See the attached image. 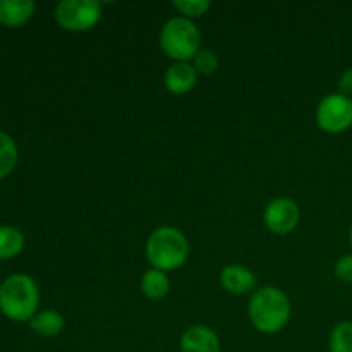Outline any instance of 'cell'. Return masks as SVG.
<instances>
[{
    "label": "cell",
    "mask_w": 352,
    "mask_h": 352,
    "mask_svg": "<svg viewBox=\"0 0 352 352\" xmlns=\"http://www.w3.org/2000/svg\"><path fill=\"white\" fill-rule=\"evenodd\" d=\"M102 19L98 0H62L55 7V21L65 31L81 33L95 28Z\"/></svg>",
    "instance_id": "obj_5"
},
{
    "label": "cell",
    "mask_w": 352,
    "mask_h": 352,
    "mask_svg": "<svg viewBox=\"0 0 352 352\" xmlns=\"http://www.w3.org/2000/svg\"><path fill=\"white\" fill-rule=\"evenodd\" d=\"M349 241H351V246H352V227H351V232H349Z\"/></svg>",
    "instance_id": "obj_21"
},
{
    "label": "cell",
    "mask_w": 352,
    "mask_h": 352,
    "mask_svg": "<svg viewBox=\"0 0 352 352\" xmlns=\"http://www.w3.org/2000/svg\"><path fill=\"white\" fill-rule=\"evenodd\" d=\"M40 291L24 274H14L0 284V311L12 322H30L36 315Z\"/></svg>",
    "instance_id": "obj_3"
},
{
    "label": "cell",
    "mask_w": 352,
    "mask_h": 352,
    "mask_svg": "<svg viewBox=\"0 0 352 352\" xmlns=\"http://www.w3.org/2000/svg\"><path fill=\"white\" fill-rule=\"evenodd\" d=\"M170 291V280H168L167 274L157 268L144 272L141 277V292L144 298L151 299V301H160Z\"/></svg>",
    "instance_id": "obj_12"
},
{
    "label": "cell",
    "mask_w": 352,
    "mask_h": 352,
    "mask_svg": "<svg viewBox=\"0 0 352 352\" xmlns=\"http://www.w3.org/2000/svg\"><path fill=\"white\" fill-rule=\"evenodd\" d=\"M24 248V236L19 229L10 226L0 227V260L17 256Z\"/></svg>",
    "instance_id": "obj_14"
},
{
    "label": "cell",
    "mask_w": 352,
    "mask_h": 352,
    "mask_svg": "<svg viewBox=\"0 0 352 352\" xmlns=\"http://www.w3.org/2000/svg\"><path fill=\"white\" fill-rule=\"evenodd\" d=\"M191 64L198 74L212 76L215 74L217 69H219V57H217L215 52L210 50V48H201V50L195 55Z\"/></svg>",
    "instance_id": "obj_18"
},
{
    "label": "cell",
    "mask_w": 352,
    "mask_h": 352,
    "mask_svg": "<svg viewBox=\"0 0 352 352\" xmlns=\"http://www.w3.org/2000/svg\"><path fill=\"white\" fill-rule=\"evenodd\" d=\"M179 347L181 352H220V339L210 327L195 325L182 333Z\"/></svg>",
    "instance_id": "obj_8"
},
{
    "label": "cell",
    "mask_w": 352,
    "mask_h": 352,
    "mask_svg": "<svg viewBox=\"0 0 352 352\" xmlns=\"http://www.w3.org/2000/svg\"><path fill=\"white\" fill-rule=\"evenodd\" d=\"M301 220V210L298 203L291 198H275L267 205L263 213V222L272 234L287 236Z\"/></svg>",
    "instance_id": "obj_7"
},
{
    "label": "cell",
    "mask_w": 352,
    "mask_h": 352,
    "mask_svg": "<svg viewBox=\"0 0 352 352\" xmlns=\"http://www.w3.org/2000/svg\"><path fill=\"white\" fill-rule=\"evenodd\" d=\"M64 316L55 309H45V311L36 313L30 320L31 330L41 337H55L64 330Z\"/></svg>",
    "instance_id": "obj_13"
},
{
    "label": "cell",
    "mask_w": 352,
    "mask_h": 352,
    "mask_svg": "<svg viewBox=\"0 0 352 352\" xmlns=\"http://www.w3.org/2000/svg\"><path fill=\"white\" fill-rule=\"evenodd\" d=\"M146 260L157 270L172 272L181 268L189 258L188 237L172 226L155 229L146 241Z\"/></svg>",
    "instance_id": "obj_2"
},
{
    "label": "cell",
    "mask_w": 352,
    "mask_h": 352,
    "mask_svg": "<svg viewBox=\"0 0 352 352\" xmlns=\"http://www.w3.org/2000/svg\"><path fill=\"white\" fill-rule=\"evenodd\" d=\"M316 124L329 134H340L352 126V98L342 93L327 95L316 109Z\"/></svg>",
    "instance_id": "obj_6"
},
{
    "label": "cell",
    "mask_w": 352,
    "mask_h": 352,
    "mask_svg": "<svg viewBox=\"0 0 352 352\" xmlns=\"http://www.w3.org/2000/svg\"><path fill=\"white\" fill-rule=\"evenodd\" d=\"M333 272H336L337 280L346 282V284H351L352 282V254H344L337 260L336 267H333Z\"/></svg>",
    "instance_id": "obj_19"
},
{
    "label": "cell",
    "mask_w": 352,
    "mask_h": 352,
    "mask_svg": "<svg viewBox=\"0 0 352 352\" xmlns=\"http://www.w3.org/2000/svg\"><path fill=\"white\" fill-rule=\"evenodd\" d=\"M201 33L191 19L177 16L168 19L160 31V48L174 62H191L201 50Z\"/></svg>",
    "instance_id": "obj_4"
},
{
    "label": "cell",
    "mask_w": 352,
    "mask_h": 352,
    "mask_svg": "<svg viewBox=\"0 0 352 352\" xmlns=\"http://www.w3.org/2000/svg\"><path fill=\"white\" fill-rule=\"evenodd\" d=\"M220 284L230 294L243 296L256 287V275L243 265H227L220 272Z\"/></svg>",
    "instance_id": "obj_10"
},
{
    "label": "cell",
    "mask_w": 352,
    "mask_h": 352,
    "mask_svg": "<svg viewBox=\"0 0 352 352\" xmlns=\"http://www.w3.org/2000/svg\"><path fill=\"white\" fill-rule=\"evenodd\" d=\"M198 82V72L191 62H174L164 74V85L172 95H186Z\"/></svg>",
    "instance_id": "obj_9"
},
{
    "label": "cell",
    "mask_w": 352,
    "mask_h": 352,
    "mask_svg": "<svg viewBox=\"0 0 352 352\" xmlns=\"http://www.w3.org/2000/svg\"><path fill=\"white\" fill-rule=\"evenodd\" d=\"M248 315L258 332L277 333L285 329L291 318V301L282 289L265 285L251 296Z\"/></svg>",
    "instance_id": "obj_1"
},
{
    "label": "cell",
    "mask_w": 352,
    "mask_h": 352,
    "mask_svg": "<svg viewBox=\"0 0 352 352\" xmlns=\"http://www.w3.org/2000/svg\"><path fill=\"white\" fill-rule=\"evenodd\" d=\"M330 352H352V322H340L329 337Z\"/></svg>",
    "instance_id": "obj_16"
},
{
    "label": "cell",
    "mask_w": 352,
    "mask_h": 352,
    "mask_svg": "<svg viewBox=\"0 0 352 352\" xmlns=\"http://www.w3.org/2000/svg\"><path fill=\"white\" fill-rule=\"evenodd\" d=\"M172 6L177 12H181L182 17L192 21L196 17L205 16L212 7V2L210 0H174Z\"/></svg>",
    "instance_id": "obj_17"
},
{
    "label": "cell",
    "mask_w": 352,
    "mask_h": 352,
    "mask_svg": "<svg viewBox=\"0 0 352 352\" xmlns=\"http://www.w3.org/2000/svg\"><path fill=\"white\" fill-rule=\"evenodd\" d=\"M17 146L12 138L0 131V179L7 177L17 164Z\"/></svg>",
    "instance_id": "obj_15"
},
{
    "label": "cell",
    "mask_w": 352,
    "mask_h": 352,
    "mask_svg": "<svg viewBox=\"0 0 352 352\" xmlns=\"http://www.w3.org/2000/svg\"><path fill=\"white\" fill-rule=\"evenodd\" d=\"M339 93L346 96H352V67H347L339 78Z\"/></svg>",
    "instance_id": "obj_20"
},
{
    "label": "cell",
    "mask_w": 352,
    "mask_h": 352,
    "mask_svg": "<svg viewBox=\"0 0 352 352\" xmlns=\"http://www.w3.org/2000/svg\"><path fill=\"white\" fill-rule=\"evenodd\" d=\"M33 0H0V24L19 28L31 19L34 12Z\"/></svg>",
    "instance_id": "obj_11"
}]
</instances>
